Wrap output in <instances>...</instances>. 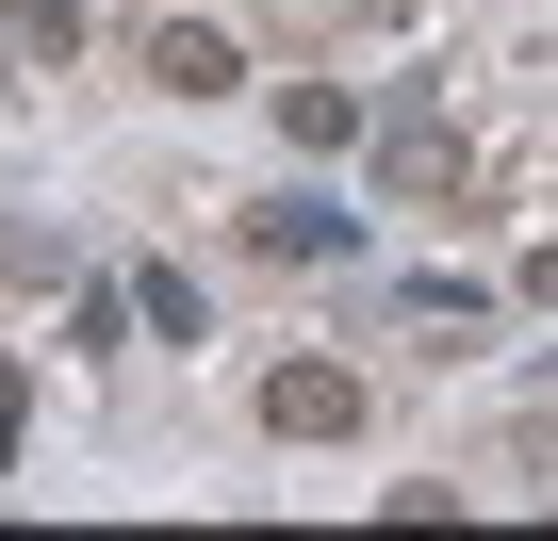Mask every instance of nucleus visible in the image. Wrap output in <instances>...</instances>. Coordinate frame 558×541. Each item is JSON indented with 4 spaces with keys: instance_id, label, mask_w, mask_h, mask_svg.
I'll return each mask as SVG.
<instances>
[{
    "instance_id": "nucleus-1",
    "label": "nucleus",
    "mask_w": 558,
    "mask_h": 541,
    "mask_svg": "<svg viewBox=\"0 0 558 541\" xmlns=\"http://www.w3.org/2000/svg\"><path fill=\"white\" fill-rule=\"evenodd\" d=\"M263 427H279V443H345V427H362V378H345V361H279V378H263Z\"/></svg>"
},
{
    "instance_id": "nucleus-2",
    "label": "nucleus",
    "mask_w": 558,
    "mask_h": 541,
    "mask_svg": "<svg viewBox=\"0 0 558 541\" xmlns=\"http://www.w3.org/2000/svg\"><path fill=\"white\" fill-rule=\"evenodd\" d=\"M246 246H263V262H362V213H329V197L296 181V197H246Z\"/></svg>"
},
{
    "instance_id": "nucleus-3",
    "label": "nucleus",
    "mask_w": 558,
    "mask_h": 541,
    "mask_svg": "<svg viewBox=\"0 0 558 541\" xmlns=\"http://www.w3.org/2000/svg\"><path fill=\"white\" fill-rule=\"evenodd\" d=\"M378 197H460V132H444V99L378 115Z\"/></svg>"
},
{
    "instance_id": "nucleus-4",
    "label": "nucleus",
    "mask_w": 558,
    "mask_h": 541,
    "mask_svg": "<svg viewBox=\"0 0 558 541\" xmlns=\"http://www.w3.org/2000/svg\"><path fill=\"white\" fill-rule=\"evenodd\" d=\"M148 83H165V99H230V83H246L230 17H165V34H148Z\"/></svg>"
},
{
    "instance_id": "nucleus-5",
    "label": "nucleus",
    "mask_w": 558,
    "mask_h": 541,
    "mask_svg": "<svg viewBox=\"0 0 558 541\" xmlns=\"http://www.w3.org/2000/svg\"><path fill=\"white\" fill-rule=\"evenodd\" d=\"M263 99H279V132H296L313 164H329V148H362V99H345V83H263Z\"/></svg>"
},
{
    "instance_id": "nucleus-6",
    "label": "nucleus",
    "mask_w": 558,
    "mask_h": 541,
    "mask_svg": "<svg viewBox=\"0 0 558 541\" xmlns=\"http://www.w3.org/2000/svg\"><path fill=\"white\" fill-rule=\"evenodd\" d=\"M0 50H17V66H66L83 50V0H0Z\"/></svg>"
},
{
    "instance_id": "nucleus-7",
    "label": "nucleus",
    "mask_w": 558,
    "mask_h": 541,
    "mask_svg": "<svg viewBox=\"0 0 558 541\" xmlns=\"http://www.w3.org/2000/svg\"><path fill=\"white\" fill-rule=\"evenodd\" d=\"M132 312H148L165 345H197V280H181V262H132Z\"/></svg>"
},
{
    "instance_id": "nucleus-8",
    "label": "nucleus",
    "mask_w": 558,
    "mask_h": 541,
    "mask_svg": "<svg viewBox=\"0 0 558 541\" xmlns=\"http://www.w3.org/2000/svg\"><path fill=\"white\" fill-rule=\"evenodd\" d=\"M17 427H34V361H0V476H17Z\"/></svg>"
},
{
    "instance_id": "nucleus-9",
    "label": "nucleus",
    "mask_w": 558,
    "mask_h": 541,
    "mask_svg": "<svg viewBox=\"0 0 558 541\" xmlns=\"http://www.w3.org/2000/svg\"><path fill=\"white\" fill-rule=\"evenodd\" d=\"M525 296H542V312H558V246H525Z\"/></svg>"
},
{
    "instance_id": "nucleus-10",
    "label": "nucleus",
    "mask_w": 558,
    "mask_h": 541,
    "mask_svg": "<svg viewBox=\"0 0 558 541\" xmlns=\"http://www.w3.org/2000/svg\"><path fill=\"white\" fill-rule=\"evenodd\" d=\"M362 17H427V0H362Z\"/></svg>"
}]
</instances>
